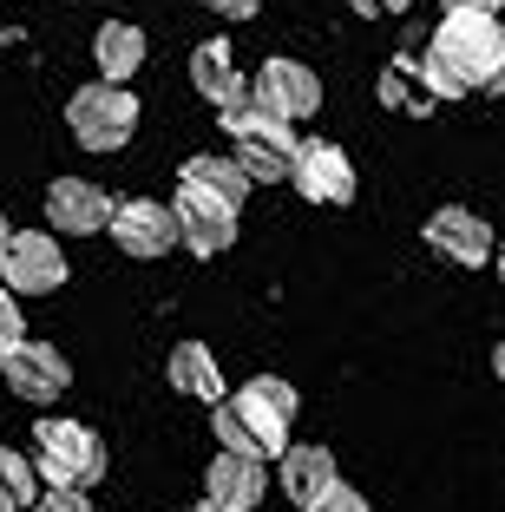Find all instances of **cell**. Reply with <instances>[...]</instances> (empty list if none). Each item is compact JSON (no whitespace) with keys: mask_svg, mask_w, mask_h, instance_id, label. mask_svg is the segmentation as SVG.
<instances>
[{"mask_svg":"<svg viewBox=\"0 0 505 512\" xmlns=\"http://www.w3.org/2000/svg\"><path fill=\"white\" fill-rule=\"evenodd\" d=\"M296 388L276 375H256L250 388L237 394H217L210 401V434H217V447L230 453H256V460H276V453L289 447V421H296Z\"/></svg>","mask_w":505,"mask_h":512,"instance_id":"1","label":"cell"},{"mask_svg":"<svg viewBox=\"0 0 505 512\" xmlns=\"http://www.w3.org/2000/svg\"><path fill=\"white\" fill-rule=\"evenodd\" d=\"M427 53L460 79L466 92H479V86L492 92L499 73H505V27H499V14H446L440 27H433Z\"/></svg>","mask_w":505,"mask_h":512,"instance_id":"2","label":"cell"},{"mask_svg":"<svg viewBox=\"0 0 505 512\" xmlns=\"http://www.w3.org/2000/svg\"><path fill=\"white\" fill-rule=\"evenodd\" d=\"M33 473L46 486H73L92 493L105 480V440L86 421H40L33 427Z\"/></svg>","mask_w":505,"mask_h":512,"instance_id":"3","label":"cell"},{"mask_svg":"<svg viewBox=\"0 0 505 512\" xmlns=\"http://www.w3.org/2000/svg\"><path fill=\"white\" fill-rule=\"evenodd\" d=\"M223 138H230V158L243 165V178H250V184L289 178L296 125H289V119H269L263 106H250V92H243L237 106H223Z\"/></svg>","mask_w":505,"mask_h":512,"instance_id":"4","label":"cell"},{"mask_svg":"<svg viewBox=\"0 0 505 512\" xmlns=\"http://www.w3.org/2000/svg\"><path fill=\"white\" fill-rule=\"evenodd\" d=\"M66 125H73V138L86 151H119V145H132V132H138V99H132V86H112V79L79 86L73 99H66Z\"/></svg>","mask_w":505,"mask_h":512,"instance_id":"5","label":"cell"},{"mask_svg":"<svg viewBox=\"0 0 505 512\" xmlns=\"http://www.w3.org/2000/svg\"><path fill=\"white\" fill-rule=\"evenodd\" d=\"M250 106H263L269 119H289V125H302V119H315L322 112V79L309 73L302 60H263L256 66V79H250Z\"/></svg>","mask_w":505,"mask_h":512,"instance_id":"6","label":"cell"},{"mask_svg":"<svg viewBox=\"0 0 505 512\" xmlns=\"http://www.w3.org/2000/svg\"><path fill=\"white\" fill-rule=\"evenodd\" d=\"M0 283L14 296H53L66 283V256H60V237L46 230H14L7 250H0Z\"/></svg>","mask_w":505,"mask_h":512,"instance_id":"7","label":"cell"},{"mask_svg":"<svg viewBox=\"0 0 505 512\" xmlns=\"http://www.w3.org/2000/svg\"><path fill=\"white\" fill-rule=\"evenodd\" d=\"M289 184H296L309 204H355V165H348V151L328 145V138H296V151H289Z\"/></svg>","mask_w":505,"mask_h":512,"instance_id":"8","label":"cell"},{"mask_svg":"<svg viewBox=\"0 0 505 512\" xmlns=\"http://www.w3.org/2000/svg\"><path fill=\"white\" fill-rule=\"evenodd\" d=\"M105 230H112V243H119L125 256H138V263H151V256H164L178 243V217H171L164 197H125V204H112Z\"/></svg>","mask_w":505,"mask_h":512,"instance_id":"9","label":"cell"},{"mask_svg":"<svg viewBox=\"0 0 505 512\" xmlns=\"http://www.w3.org/2000/svg\"><path fill=\"white\" fill-rule=\"evenodd\" d=\"M171 217H178V243L191 256H223L237 243V211L217 204V197H204V191H191V184L171 191Z\"/></svg>","mask_w":505,"mask_h":512,"instance_id":"10","label":"cell"},{"mask_svg":"<svg viewBox=\"0 0 505 512\" xmlns=\"http://www.w3.org/2000/svg\"><path fill=\"white\" fill-rule=\"evenodd\" d=\"M0 375H7V388H14L20 401H60V394L73 388V362H66L53 342H27V335H20L14 355L0 362Z\"/></svg>","mask_w":505,"mask_h":512,"instance_id":"11","label":"cell"},{"mask_svg":"<svg viewBox=\"0 0 505 512\" xmlns=\"http://www.w3.org/2000/svg\"><path fill=\"white\" fill-rule=\"evenodd\" d=\"M263 493H269V460L217 447V460L204 467V499L210 506L217 512H250V506H263Z\"/></svg>","mask_w":505,"mask_h":512,"instance_id":"12","label":"cell"},{"mask_svg":"<svg viewBox=\"0 0 505 512\" xmlns=\"http://www.w3.org/2000/svg\"><path fill=\"white\" fill-rule=\"evenodd\" d=\"M427 250H440L446 263H460V270H486L492 263V224L479 211L446 204V211L427 217Z\"/></svg>","mask_w":505,"mask_h":512,"instance_id":"13","label":"cell"},{"mask_svg":"<svg viewBox=\"0 0 505 512\" xmlns=\"http://www.w3.org/2000/svg\"><path fill=\"white\" fill-rule=\"evenodd\" d=\"M105 217H112V197L92 178H53L46 184V224L66 230V237H99Z\"/></svg>","mask_w":505,"mask_h":512,"instance_id":"14","label":"cell"},{"mask_svg":"<svg viewBox=\"0 0 505 512\" xmlns=\"http://www.w3.org/2000/svg\"><path fill=\"white\" fill-rule=\"evenodd\" d=\"M191 86H197V99H210V106H237L243 92V73H237V53H230V40H204L191 53Z\"/></svg>","mask_w":505,"mask_h":512,"instance_id":"15","label":"cell"},{"mask_svg":"<svg viewBox=\"0 0 505 512\" xmlns=\"http://www.w3.org/2000/svg\"><path fill=\"white\" fill-rule=\"evenodd\" d=\"M276 480H283V493L296 499V506H309V499L322 493L328 480H342V473H335V453H328L322 440H302V447L276 453Z\"/></svg>","mask_w":505,"mask_h":512,"instance_id":"16","label":"cell"},{"mask_svg":"<svg viewBox=\"0 0 505 512\" xmlns=\"http://www.w3.org/2000/svg\"><path fill=\"white\" fill-rule=\"evenodd\" d=\"M178 184H191V191L217 197V204H230V211H243V197H250V178H243L237 158H217V151H197V158H184Z\"/></svg>","mask_w":505,"mask_h":512,"instance_id":"17","label":"cell"},{"mask_svg":"<svg viewBox=\"0 0 505 512\" xmlns=\"http://www.w3.org/2000/svg\"><path fill=\"white\" fill-rule=\"evenodd\" d=\"M92 66H99L112 86H125V79L145 66V33H138L132 20H105V27L92 33Z\"/></svg>","mask_w":505,"mask_h":512,"instance_id":"18","label":"cell"},{"mask_svg":"<svg viewBox=\"0 0 505 512\" xmlns=\"http://www.w3.org/2000/svg\"><path fill=\"white\" fill-rule=\"evenodd\" d=\"M171 388L191 394V401H217V394H230V388H223L217 355H210L204 342H178V348H171Z\"/></svg>","mask_w":505,"mask_h":512,"instance_id":"19","label":"cell"},{"mask_svg":"<svg viewBox=\"0 0 505 512\" xmlns=\"http://www.w3.org/2000/svg\"><path fill=\"white\" fill-rule=\"evenodd\" d=\"M33 493H40V473H33L27 453L0 447V512H27Z\"/></svg>","mask_w":505,"mask_h":512,"instance_id":"20","label":"cell"},{"mask_svg":"<svg viewBox=\"0 0 505 512\" xmlns=\"http://www.w3.org/2000/svg\"><path fill=\"white\" fill-rule=\"evenodd\" d=\"M302 512H368V499H361L355 486L328 480V486H322V493H315V499H309V506H302Z\"/></svg>","mask_w":505,"mask_h":512,"instance_id":"21","label":"cell"},{"mask_svg":"<svg viewBox=\"0 0 505 512\" xmlns=\"http://www.w3.org/2000/svg\"><path fill=\"white\" fill-rule=\"evenodd\" d=\"M20 335H27V322H20V296L7 283H0V362H7V355H14V342Z\"/></svg>","mask_w":505,"mask_h":512,"instance_id":"22","label":"cell"},{"mask_svg":"<svg viewBox=\"0 0 505 512\" xmlns=\"http://www.w3.org/2000/svg\"><path fill=\"white\" fill-rule=\"evenodd\" d=\"M27 512H92V499L73 493V486H46V493H33Z\"/></svg>","mask_w":505,"mask_h":512,"instance_id":"23","label":"cell"},{"mask_svg":"<svg viewBox=\"0 0 505 512\" xmlns=\"http://www.w3.org/2000/svg\"><path fill=\"white\" fill-rule=\"evenodd\" d=\"M204 7H210L217 20H250L256 7H263V0H204Z\"/></svg>","mask_w":505,"mask_h":512,"instance_id":"24","label":"cell"},{"mask_svg":"<svg viewBox=\"0 0 505 512\" xmlns=\"http://www.w3.org/2000/svg\"><path fill=\"white\" fill-rule=\"evenodd\" d=\"M348 7H355L361 20H374V14H407L414 0H348Z\"/></svg>","mask_w":505,"mask_h":512,"instance_id":"25","label":"cell"},{"mask_svg":"<svg viewBox=\"0 0 505 512\" xmlns=\"http://www.w3.org/2000/svg\"><path fill=\"white\" fill-rule=\"evenodd\" d=\"M505 0H440V14H499Z\"/></svg>","mask_w":505,"mask_h":512,"instance_id":"26","label":"cell"},{"mask_svg":"<svg viewBox=\"0 0 505 512\" xmlns=\"http://www.w3.org/2000/svg\"><path fill=\"white\" fill-rule=\"evenodd\" d=\"M7 237H14V224H7V211H0V250H7Z\"/></svg>","mask_w":505,"mask_h":512,"instance_id":"27","label":"cell"},{"mask_svg":"<svg viewBox=\"0 0 505 512\" xmlns=\"http://www.w3.org/2000/svg\"><path fill=\"white\" fill-rule=\"evenodd\" d=\"M197 512H217V506H210V499H204V506H197Z\"/></svg>","mask_w":505,"mask_h":512,"instance_id":"28","label":"cell"}]
</instances>
